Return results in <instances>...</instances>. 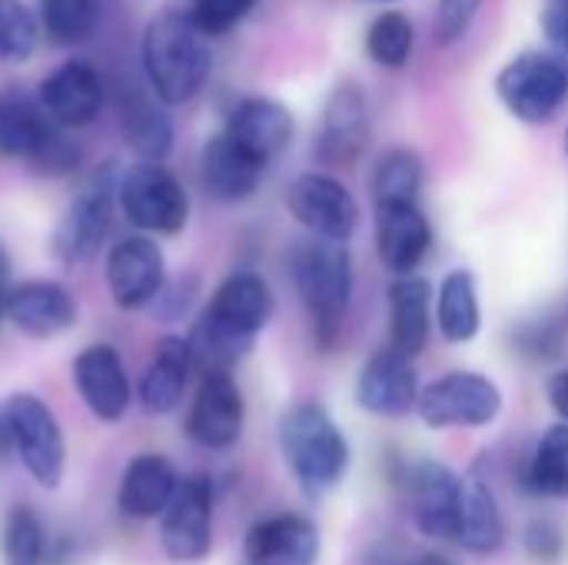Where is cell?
Returning a JSON list of instances; mask_svg holds the SVG:
<instances>
[{
  "mask_svg": "<svg viewBox=\"0 0 568 565\" xmlns=\"http://www.w3.org/2000/svg\"><path fill=\"white\" fill-rule=\"evenodd\" d=\"M270 316H273V293L263 276L256 273L226 276L216 286L210 306L203 310L190 336L193 360H203L213 370H226L230 363L243 360L253 350Z\"/></svg>",
  "mask_w": 568,
  "mask_h": 565,
  "instance_id": "1",
  "label": "cell"
},
{
  "mask_svg": "<svg viewBox=\"0 0 568 565\" xmlns=\"http://www.w3.org/2000/svg\"><path fill=\"white\" fill-rule=\"evenodd\" d=\"M140 53L146 83L166 107L190 103L213 73V53L190 13H160L150 20Z\"/></svg>",
  "mask_w": 568,
  "mask_h": 565,
  "instance_id": "2",
  "label": "cell"
},
{
  "mask_svg": "<svg viewBox=\"0 0 568 565\" xmlns=\"http://www.w3.org/2000/svg\"><path fill=\"white\" fill-rule=\"evenodd\" d=\"M290 276L300 303L306 306L313 336L323 350L339 340L353 300V263L346 243L306 240L290 256Z\"/></svg>",
  "mask_w": 568,
  "mask_h": 565,
  "instance_id": "3",
  "label": "cell"
},
{
  "mask_svg": "<svg viewBox=\"0 0 568 565\" xmlns=\"http://www.w3.org/2000/svg\"><path fill=\"white\" fill-rule=\"evenodd\" d=\"M280 453L303 493L336 490L349 470V443L320 403H296L280 420Z\"/></svg>",
  "mask_w": 568,
  "mask_h": 565,
  "instance_id": "4",
  "label": "cell"
},
{
  "mask_svg": "<svg viewBox=\"0 0 568 565\" xmlns=\"http://www.w3.org/2000/svg\"><path fill=\"white\" fill-rule=\"evenodd\" d=\"M499 103L523 123H552L568 103V67L549 50L516 53L496 77Z\"/></svg>",
  "mask_w": 568,
  "mask_h": 565,
  "instance_id": "5",
  "label": "cell"
},
{
  "mask_svg": "<svg viewBox=\"0 0 568 565\" xmlns=\"http://www.w3.org/2000/svg\"><path fill=\"white\" fill-rule=\"evenodd\" d=\"M416 413L429 430H483L499 420L503 390L486 373L456 370L423 386Z\"/></svg>",
  "mask_w": 568,
  "mask_h": 565,
  "instance_id": "6",
  "label": "cell"
},
{
  "mask_svg": "<svg viewBox=\"0 0 568 565\" xmlns=\"http://www.w3.org/2000/svg\"><path fill=\"white\" fill-rule=\"evenodd\" d=\"M116 200L123 216L143 233H180L190 216V196L160 163H136L120 176Z\"/></svg>",
  "mask_w": 568,
  "mask_h": 565,
  "instance_id": "7",
  "label": "cell"
},
{
  "mask_svg": "<svg viewBox=\"0 0 568 565\" xmlns=\"http://www.w3.org/2000/svg\"><path fill=\"white\" fill-rule=\"evenodd\" d=\"M413 523L423 536L456 543L459 539V519H463V490L466 480L456 476L446 463L419 460L409 463L399 480Z\"/></svg>",
  "mask_w": 568,
  "mask_h": 565,
  "instance_id": "8",
  "label": "cell"
},
{
  "mask_svg": "<svg viewBox=\"0 0 568 565\" xmlns=\"http://www.w3.org/2000/svg\"><path fill=\"white\" fill-rule=\"evenodd\" d=\"M286 210L303 230H310L316 240H329V243H346L359 226L356 196L349 193V186L343 180H336L333 173H323V170L300 173L286 186Z\"/></svg>",
  "mask_w": 568,
  "mask_h": 565,
  "instance_id": "9",
  "label": "cell"
},
{
  "mask_svg": "<svg viewBox=\"0 0 568 565\" xmlns=\"http://www.w3.org/2000/svg\"><path fill=\"white\" fill-rule=\"evenodd\" d=\"M3 413H7V426H10V440H13V453L20 456L27 473L47 490L60 486L67 446H63L60 423L47 410V403H40L30 393H13L7 400Z\"/></svg>",
  "mask_w": 568,
  "mask_h": 565,
  "instance_id": "10",
  "label": "cell"
},
{
  "mask_svg": "<svg viewBox=\"0 0 568 565\" xmlns=\"http://www.w3.org/2000/svg\"><path fill=\"white\" fill-rule=\"evenodd\" d=\"M116 180H113V167L97 170L83 190L73 196L70 210L63 213L57 233H53V253L63 266H77L87 263L90 256H97L103 236L110 233V213H113V196H116Z\"/></svg>",
  "mask_w": 568,
  "mask_h": 565,
  "instance_id": "11",
  "label": "cell"
},
{
  "mask_svg": "<svg viewBox=\"0 0 568 565\" xmlns=\"http://www.w3.org/2000/svg\"><path fill=\"white\" fill-rule=\"evenodd\" d=\"M163 553L173 563H196L213 546V483L206 476L180 480L160 526Z\"/></svg>",
  "mask_w": 568,
  "mask_h": 565,
  "instance_id": "12",
  "label": "cell"
},
{
  "mask_svg": "<svg viewBox=\"0 0 568 565\" xmlns=\"http://www.w3.org/2000/svg\"><path fill=\"white\" fill-rule=\"evenodd\" d=\"M353 393H356L359 410H366L369 416L403 420V416L416 413L423 386H419V373H416L413 360L386 343L363 363Z\"/></svg>",
  "mask_w": 568,
  "mask_h": 565,
  "instance_id": "13",
  "label": "cell"
},
{
  "mask_svg": "<svg viewBox=\"0 0 568 565\" xmlns=\"http://www.w3.org/2000/svg\"><path fill=\"white\" fill-rule=\"evenodd\" d=\"M373 137V113L359 83H339L323 110L316 133V160L326 167H349L363 157Z\"/></svg>",
  "mask_w": 568,
  "mask_h": 565,
  "instance_id": "14",
  "label": "cell"
},
{
  "mask_svg": "<svg viewBox=\"0 0 568 565\" xmlns=\"http://www.w3.org/2000/svg\"><path fill=\"white\" fill-rule=\"evenodd\" d=\"M243 393L226 370H210L193 396L186 416V436L203 450H230L243 436Z\"/></svg>",
  "mask_w": 568,
  "mask_h": 565,
  "instance_id": "15",
  "label": "cell"
},
{
  "mask_svg": "<svg viewBox=\"0 0 568 565\" xmlns=\"http://www.w3.org/2000/svg\"><path fill=\"white\" fill-rule=\"evenodd\" d=\"M166 263L150 236H126L106 253V286L120 310H140L163 293Z\"/></svg>",
  "mask_w": 568,
  "mask_h": 565,
  "instance_id": "16",
  "label": "cell"
},
{
  "mask_svg": "<svg viewBox=\"0 0 568 565\" xmlns=\"http://www.w3.org/2000/svg\"><path fill=\"white\" fill-rule=\"evenodd\" d=\"M433 250V223L419 203H376V253L393 276H416Z\"/></svg>",
  "mask_w": 568,
  "mask_h": 565,
  "instance_id": "17",
  "label": "cell"
},
{
  "mask_svg": "<svg viewBox=\"0 0 568 565\" xmlns=\"http://www.w3.org/2000/svg\"><path fill=\"white\" fill-rule=\"evenodd\" d=\"M103 80L87 60H67L40 83V107L57 127H87L103 110Z\"/></svg>",
  "mask_w": 568,
  "mask_h": 565,
  "instance_id": "18",
  "label": "cell"
},
{
  "mask_svg": "<svg viewBox=\"0 0 568 565\" xmlns=\"http://www.w3.org/2000/svg\"><path fill=\"white\" fill-rule=\"evenodd\" d=\"M223 133L233 137L243 150H250L260 163L270 167L293 143L296 120L290 107H283L273 97H246L230 110Z\"/></svg>",
  "mask_w": 568,
  "mask_h": 565,
  "instance_id": "19",
  "label": "cell"
},
{
  "mask_svg": "<svg viewBox=\"0 0 568 565\" xmlns=\"http://www.w3.org/2000/svg\"><path fill=\"white\" fill-rule=\"evenodd\" d=\"M243 549L250 565H316L320 529L300 513L266 516L246 533Z\"/></svg>",
  "mask_w": 568,
  "mask_h": 565,
  "instance_id": "20",
  "label": "cell"
},
{
  "mask_svg": "<svg viewBox=\"0 0 568 565\" xmlns=\"http://www.w3.org/2000/svg\"><path fill=\"white\" fill-rule=\"evenodd\" d=\"M3 316L27 336L47 340L73 326L77 303L67 286L53 280H30L10 290Z\"/></svg>",
  "mask_w": 568,
  "mask_h": 565,
  "instance_id": "21",
  "label": "cell"
},
{
  "mask_svg": "<svg viewBox=\"0 0 568 565\" xmlns=\"http://www.w3.org/2000/svg\"><path fill=\"white\" fill-rule=\"evenodd\" d=\"M73 383L87 403V410L103 420L116 423L130 406V383L126 370L113 346H90L73 360Z\"/></svg>",
  "mask_w": 568,
  "mask_h": 565,
  "instance_id": "22",
  "label": "cell"
},
{
  "mask_svg": "<svg viewBox=\"0 0 568 565\" xmlns=\"http://www.w3.org/2000/svg\"><path fill=\"white\" fill-rule=\"evenodd\" d=\"M266 173V163H260L250 150H243L233 137L216 133L206 147H203V160H200V176H203V190L220 200V203H240L250 200L260 186Z\"/></svg>",
  "mask_w": 568,
  "mask_h": 565,
  "instance_id": "23",
  "label": "cell"
},
{
  "mask_svg": "<svg viewBox=\"0 0 568 565\" xmlns=\"http://www.w3.org/2000/svg\"><path fill=\"white\" fill-rule=\"evenodd\" d=\"M433 336V283L396 276L389 286V346L416 360Z\"/></svg>",
  "mask_w": 568,
  "mask_h": 565,
  "instance_id": "24",
  "label": "cell"
},
{
  "mask_svg": "<svg viewBox=\"0 0 568 565\" xmlns=\"http://www.w3.org/2000/svg\"><path fill=\"white\" fill-rule=\"evenodd\" d=\"M57 133V123L43 113L40 100L20 87H0V157L3 160H27L47 147Z\"/></svg>",
  "mask_w": 568,
  "mask_h": 565,
  "instance_id": "25",
  "label": "cell"
},
{
  "mask_svg": "<svg viewBox=\"0 0 568 565\" xmlns=\"http://www.w3.org/2000/svg\"><path fill=\"white\" fill-rule=\"evenodd\" d=\"M176 486H180V476L173 463L166 456L143 453L123 470L120 493H116L120 513L130 519H156L166 513Z\"/></svg>",
  "mask_w": 568,
  "mask_h": 565,
  "instance_id": "26",
  "label": "cell"
},
{
  "mask_svg": "<svg viewBox=\"0 0 568 565\" xmlns=\"http://www.w3.org/2000/svg\"><path fill=\"white\" fill-rule=\"evenodd\" d=\"M190 366H193L190 340L163 336L160 350H156V356H153L143 383H140V403L150 416H166L180 406V400L186 393Z\"/></svg>",
  "mask_w": 568,
  "mask_h": 565,
  "instance_id": "27",
  "label": "cell"
},
{
  "mask_svg": "<svg viewBox=\"0 0 568 565\" xmlns=\"http://www.w3.org/2000/svg\"><path fill=\"white\" fill-rule=\"evenodd\" d=\"M436 330L446 343H473L483 330V306L476 276L469 270H449L436 290Z\"/></svg>",
  "mask_w": 568,
  "mask_h": 565,
  "instance_id": "28",
  "label": "cell"
},
{
  "mask_svg": "<svg viewBox=\"0 0 568 565\" xmlns=\"http://www.w3.org/2000/svg\"><path fill=\"white\" fill-rule=\"evenodd\" d=\"M456 543L473 556H493L506 543V519H503L499 500H496L493 486L479 476L466 480L463 519H459V539Z\"/></svg>",
  "mask_w": 568,
  "mask_h": 565,
  "instance_id": "29",
  "label": "cell"
},
{
  "mask_svg": "<svg viewBox=\"0 0 568 565\" xmlns=\"http://www.w3.org/2000/svg\"><path fill=\"white\" fill-rule=\"evenodd\" d=\"M523 490L539 500H568V423L549 426L523 463Z\"/></svg>",
  "mask_w": 568,
  "mask_h": 565,
  "instance_id": "30",
  "label": "cell"
},
{
  "mask_svg": "<svg viewBox=\"0 0 568 565\" xmlns=\"http://www.w3.org/2000/svg\"><path fill=\"white\" fill-rule=\"evenodd\" d=\"M120 120H123V137L133 147V153L143 163H163L173 150V120L166 117V110L160 107V100L150 97H123L120 107Z\"/></svg>",
  "mask_w": 568,
  "mask_h": 565,
  "instance_id": "31",
  "label": "cell"
},
{
  "mask_svg": "<svg viewBox=\"0 0 568 565\" xmlns=\"http://www.w3.org/2000/svg\"><path fill=\"white\" fill-rule=\"evenodd\" d=\"M423 160L409 147L386 150L373 167V196L376 203H419L423 190Z\"/></svg>",
  "mask_w": 568,
  "mask_h": 565,
  "instance_id": "32",
  "label": "cell"
},
{
  "mask_svg": "<svg viewBox=\"0 0 568 565\" xmlns=\"http://www.w3.org/2000/svg\"><path fill=\"white\" fill-rule=\"evenodd\" d=\"M366 53L386 70H403L416 53V27L403 10H383L366 27Z\"/></svg>",
  "mask_w": 568,
  "mask_h": 565,
  "instance_id": "33",
  "label": "cell"
},
{
  "mask_svg": "<svg viewBox=\"0 0 568 565\" xmlns=\"http://www.w3.org/2000/svg\"><path fill=\"white\" fill-rule=\"evenodd\" d=\"M40 23L57 47L87 43L100 27L97 0H40Z\"/></svg>",
  "mask_w": 568,
  "mask_h": 565,
  "instance_id": "34",
  "label": "cell"
},
{
  "mask_svg": "<svg viewBox=\"0 0 568 565\" xmlns=\"http://www.w3.org/2000/svg\"><path fill=\"white\" fill-rule=\"evenodd\" d=\"M0 549H3V565H43L47 536H43V526H40L33 509L17 506L7 516L3 536H0Z\"/></svg>",
  "mask_w": 568,
  "mask_h": 565,
  "instance_id": "35",
  "label": "cell"
},
{
  "mask_svg": "<svg viewBox=\"0 0 568 565\" xmlns=\"http://www.w3.org/2000/svg\"><path fill=\"white\" fill-rule=\"evenodd\" d=\"M37 47V20L20 0H0V60L20 63Z\"/></svg>",
  "mask_w": 568,
  "mask_h": 565,
  "instance_id": "36",
  "label": "cell"
},
{
  "mask_svg": "<svg viewBox=\"0 0 568 565\" xmlns=\"http://www.w3.org/2000/svg\"><path fill=\"white\" fill-rule=\"evenodd\" d=\"M568 323L562 320H532V323H523L516 330V350L532 360V363H552L562 356L566 350Z\"/></svg>",
  "mask_w": 568,
  "mask_h": 565,
  "instance_id": "37",
  "label": "cell"
},
{
  "mask_svg": "<svg viewBox=\"0 0 568 565\" xmlns=\"http://www.w3.org/2000/svg\"><path fill=\"white\" fill-rule=\"evenodd\" d=\"M260 0H193L190 3V20L203 37H220L230 33L236 23H243Z\"/></svg>",
  "mask_w": 568,
  "mask_h": 565,
  "instance_id": "38",
  "label": "cell"
},
{
  "mask_svg": "<svg viewBox=\"0 0 568 565\" xmlns=\"http://www.w3.org/2000/svg\"><path fill=\"white\" fill-rule=\"evenodd\" d=\"M483 0H439L436 7V23H433V37L439 47H453L459 43L469 27L476 23V13H479Z\"/></svg>",
  "mask_w": 568,
  "mask_h": 565,
  "instance_id": "39",
  "label": "cell"
},
{
  "mask_svg": "<svg viewBox=\"0 0 568 565\" xmlns=\"http://www.w3.org/2000/svg\"><path fill=\"white\" fill-rule=\"evenodd\" d=\"M526 549L539 563H556L566 553V533L552 519H536L526 529Z\"/></svg>",
  "mask_w": 568,
  "mask_h": 565,
  "instance_id": "40",
  "label": "cell"
},
{
  "mask_svg": "<svg viewBox=\"0 0 568 565\" xmlns=\"http://www.w3.org/2000/svg\"><path fill=\"white\" fill-rule=\"evenodd\" d=\"M542 33L549 40V53L559 57L568 67V3L566 0H552L546 10H542Z\"/></svg>",
  "mask_w": 568,
  "mask_h": 565,
  "instance_id": "41",
  "label": "cell"
},
{
  "mask_svg": "<svg viewBox=\"0 0 568 565\" xmlns=\"http://www.w3.org/2000/svg\"><path fill=\"white\" fill-rule=\"evenodd\" d=\"M546 396H549V406L556 410V416H559L562 423H568V366L566 370H559V373L549 380Z\"/></svg>",
  "mask_w": 568,
  "mask_h": 565,
  "instance_id": "42",
  "label": "cell"
},
{
  "mask_svg": "<svg viewBox=\"0 0 568 565\" xmlns=\"http://www.w3.org/2000/svg\"><path fill=\"white\" fill-rule=\"evenodd\" d=\"M7 283H10V256H7V250L0 246V316H3V310H7V296H10Z\"/></svg>",
  "mask_w": 568,
  "mask_h": 565,
  "instance_id": "43",
  "label": "cell"
},
{
  "mask_svg": "<svg viewBox=\"0 0 568 565\" xmlns=\"http://www.w3.org/2000/svg\"><path fill=\"white\" fill-rule=\"evenodd\" d=\"M13 450V440H10V426H7V413L0 410V460H7Z\"/></svg>",
  "mask_w": 568,
  "mask_h": 565,
  "instance_id": "44",
  "label": "cell"
},
{
  "mask_svg": "<svg viewBox=\"0 0 568 565\" xmlns=\"http://www.w3.org/2000/svg\"><path fill=\"white\" fill-rule=\"evenodd\" d=\"M409 565H456L449 556H443V553H423V556H416Z\"/></svg>",
  "mask_w": 568,
  "mask_h": 565,
  "instance_id": "45",
  "label": "cell"
},
{
  "mask_svg": "<svg viewBox=\"0 0 568 565\" xmlns=\"http://www.w3.org/2000/svg\"><path fill=\"white\" fill-rule=\"evenodd\" d=\"M366 3H396V0H366Z\"/></svg>",
  "mask_w": 568,
  "mask_h": 565,
  "instance_id": "46",
  "label": "cell"
},
{
  "mask_svg": "<svg viewBox=\"0 0 568 565\" xmlns=\"http://www.w3.org/2000/svg\"><path fill=\"white\" fill-rule=\"evenodd\" d=\"M566 153H568V130H566Z\"/></svg>",
  "mask_w": 568,
  "mask_h": 565,
  "instance_id": "47",
  "label": "cell"
},
{
  "mask_svg": "<svg viewBox=\"0 0 568 565\" xmlns=\"http://www.w3.org/2000/svg\"><path fill=\"white\" fill-rule=\"evenodd\" d=\"M566 3H568V0H566Z\"/></svg>",
  "mask_w": 568,
  "mask_h": 565,
  "instance_id": "48",
  "label": "cell"
}]
</instances>
